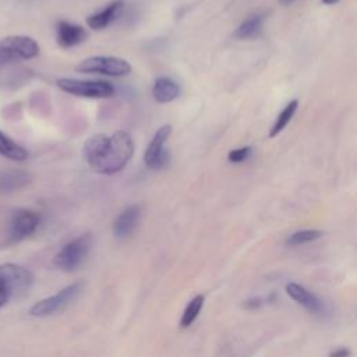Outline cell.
<instances>
[{
    "instance_id": "cell-1",
    "label": "cell",
    "mask_w": 357,
    "mask_h": 357,
    "mask_svg": "<svg viewBox=\"0 0 357 357\" xmlns=\"http://www.w3.org/2000/svg\"><path fill=\"white\" fill-rule=\"evenodd\" d=\"M134 155V142L127 131L112 135L95 134L82 146L85 162L99 174H116L123 170Z\"/></svg>"
},
{
    "instance_id": "cell-2",
    "label": "cell",
    "mask_w": 357,
    "mask_h": 357,
    "mask_svg": "<svg viewBox=\"0 0 357 357\" xmlns=\"http://www.w3.org/2000/svg\"><path fill=\"white\" fill-rule=\"evenodd\" d=\"M32 283L33 276L26 268L15 264L0 265V308L13 297L25 294Z\"/></svg>"
},
{
    "instance_id": "cell-3",
    "label": "cell",
    "mask_w": 357,
    "mask_h": 357,
    "mask_svg": "<svg viewBox=\"0 0 357 357\" xmlns=\"http://www.w3.org/2000/svg\"><path fill=\"white\" fill-rule=\"evenodd\" d=\"M38 54L39 45L31 36L13 35L0 40V68L21 60L33 59Z\"/></svg>"
},
{
    "instance_id": "cell-4",
    "label": "cell",
    "mask_w": 357,
    "mask_h": 357,
    "mask_svg": "<svg viewBox=\"0 0 357 357\" xmlns=\"http://www.w3.org/2000/svg\"><path fill=\"white\" fill-rule=\"evenodd\" d=\"M81 74H100L109 77H124L130 74L131 66L127 60L116 56H91L75 66Z\"/></svg>"
},
{
    "instance_id": "cell-5",
    "label": "cell",
    "mask_w": 357,
    "mask_h": 357,
    "mask_svg": "<svg viewBox=\"0 0 357 357\" xmlns=\"http://www.w3.org/2000/svg\"><path fill=\"white\" fill-rule=\"evenodd\" d=\"M82 290H84V282H74L66 286L64 289H61L60 291H57L56 294L35 303L31 307L29 314L33 317L42 318V317H49L56 312H60L68 304H71Z\"/></svg>"
},
{
    "instance_id": "cell-6",
    "label": "cell",
    "mask_w": 357,
    "mask_h": 357,
    "mask_svg": "<svg viewBox=\"0 0 357 357\" xmlns=\"http://www.w3.org/2000/svg\"><path fill=\"white\" fill-rule=\"evenodd\" d=\"M57 86L70 95L86 99H105L114 95V86L106 81H85L75 78H59Z\"/></svg>"
},
{
    "instance_id": "cell-7",
    "label": "cell",
    "mask_w": 357,
    "mask_h": 357,
    "mask_svg": "<svg viewBox=\"0 0 357 357\" xmlns=\"http://www.w3.org/2000/svg\"><path fill=\"white\" fill-rule=\"evenodd\" d=\"M92 244L91 234H82L79 237L73 238L67 244L61 247V250L56 254L53 262L61 271H75L86 258Z\"/></svg>"
},
{
    "instance_id": "cell-8",
    "label": "cell",
    "mask_w": 357,
    "mask_h": 357,
    "mask_svg": "<svg viewBox=\"0 0 357 357\" xmlns=\"http://www.w3.org/2000/svg\"><path fill=\"white\" fill-rule=\"evenodd\" d=\"M40 223V216L31 209H18L14 212L8 227V241L20 243L33 234Z\"/></svg>"
},
{
    "instance_id": "cell-9",
    "label": "cell",
    "mask_w": 357,
    "mask_h": 357,
    "mask_svg": "<svg viewBox=\"0 0 357 357\" xmlns=\"http://www.w3.org/2000/svg\"><path fill=\"white\" fill-rule=\"evenodd\" d=\"M172 134V126L165 124L153 134L145 153H144V162L145 165L152 170L162 169L169 159V155L165 149V144L169 139Z\"/></svg>"
},
{
    "instance_id": "cell-10",
    "label": "cell",
    "mask_w": 357,
    "mask_h": 357,
    "mask_svg": "<svg viewBox=\"0 0 357 357\" xmlns=\"http://www.w3.org/2000/svg\"><path fill=\"white\" fill-rule=\"evenodd\" d=\"M88 38V32L84 26L60 20L56 25V40L57 45L63 49L74 47L82 42H85Z\"/></svg>"
},
{
    "instance_id": "cell-11",
    "label": "cell",
    "mask_w": 357,
    "mask_h": 357,
    "mask_svg": "<svg viewBox=\"0 0 357 357\" xmlns=\"http://www.w3.org/2000/svg\"><path fill=\"white\" fill-rule=\"evenodd\" d=\"M141 218V208L138 205H130L123 209L113 223V233L117 238L123 240L131 236V233L138 226Z\"/></svg>"
},
{
    "instance_id": "cell-12",
    "label": "cell",
    "mask_w": 357,
    "mask_h": 357,
    "mask_svg": "<svg viewBox=\"0 0 357 357\" xmlns=\"http://www.w3.org/2000/svg\"><path fill=\"white\" fill-rule=\"evenodd\" d=\"M286 293L301 307H304L307 311L312 312V314H322L325 311V307L322 304V301L312 294L311 291H308L304 286L298 284V283H287L286 284Z\"/></svg>"
},
{
    "instance_id": "cell-13",
    "label": "cell",
    "mask_w": 357,
    "mask_h": 357,
    "mask_svg": "<svg viewBox=\"0 0 357 357\" xmlns=\"http://www.w3.org/2000/svg\"><path fill=\"white\" fill-rule=\"evenodd\" d=\"M123 7H124L123 0H114V1L109 3L103 10L93 13L86 18L88 26L92 28L93 31L105 29L107 25H110L119 17Z\"/></svg>"
},
{
    "instance_id": "cell-14",
    "label": "cell",
    "mask_w": 357,
    "mask_h": 357,
    "mask_svg": "<svg viewBox=\"0 0 357 357\" xmlns=\"http://www.w3.org/2000/svg\"><path fill=\"white\" fill-rule=\"evenodd\" d=\"M153 99L159 103H169L178 98L180 86L178 84L169 77H159L152 86Z\"/></svg>"
},
{
    "instance_id": "cell-15",
    "label": "cell",
    "mask_w": 357,
    "mask_h": 357,
    "mask_svg": "<svg viewBox=\"0 0 357 357\" xmlns=\"http://www.w3.org/2000/svg\"><path fill=\"white\" fill-rule=\"evenodd\" d=\"M31 181V176L22 170H6L0 172V194H10Z\"/></svg>"
},
{
    "instance_id": "cell-16",
    "label": "cell",
    "mask_w": 357,
    "mask_h": 357,
    "mask_svg": "<svg viewBox=\"0 0 357 357\" xmlns=\"http://www.w3.org/2000/svg\"><path fill=\"white\" fill-rule=\"evenodd\" d=\"M262 24H264V15L262 14H252L248 18H245L234 31L233 36L236 39H251L254 36H257L261 29H262Z\"/></svg>"
},
{
    "instance_id": "cell-17",
    "label": "cell",
    "mask_w": 357,
    "mask_h": 357,
    "mask_svg": "<svg viewBox=\"0 0 357 357\" xmlns=\"http://www.w3.org/2000/svg\"><path fill=\"white\" fill-rule=\"evenodd\" d=\"M0 155L11 160L22 162L28 158V151L0 131Z\"/></svg>"
},
{
    "instance_id": "cell-18",
    "label": "cell",
    "mask_w": 357,
    "mask_h": 357,
    "mask_svg": "<svg viewBox=\"0 0 357 357\" xmlns=\"http://www.w3.org/2000/svg\"><path fill=\"white\" fill-rule=\"evenodd\" d=\"M297 107H298V100H297V99L290 100V102L283 107V110L278 114V117H276V120H275V123H273V126H272V128H271V131H269V137H271V138H275L276 135H279V134L284 130V127H286V126L290 123V120L293 119V116H294Z\"/></svg>"
},
{
    "instance_id": "cell-19",
    "label": "cell",
    "mask_w": 357,
    "mask_h": 357,
    "mask_svg": "<svg viewBox=\"0 0 357 357\" xmlns=\"http://www.w3.org/2000/svg\"><path fill=\"white\" fill-rule=\"evenodd\" d=\"M202 307H204V296L198 294L194 298H191V301L187 304V307H185V310H184V312L181 315L180 325L183 328L190 326L197 319V317L199 315Z\"/></svg>"
},
{
    "instance_id": "cell-20",
    "label": "cell",
    "mask_w": 357,
    "mask_h": 357,
    "mask_svg": "<svg viewBox=\"0 0 357 357\" xmlns=\"http://www.w3.org/2000/svg\"><path fill=\"white\" fill-rule=\"evenodd\" d=\"M322 231L317 230V229H305V230H298L291 233L287 240L286 244L287 245H301V244H307V243H312L318 238L322 237Z\"/></svg>"
},
{
    "instance_id": "cell-21",
    "label": "cell",
    "mask_w": 357,
    "mask_h": 357,
    "mask_svg": "<svg viewBox=\"0 0 357 357\" xmlns=\"http://www.w3.org/2000/svg\"><path fill=\"white\" fill-rule=\"evenodd\" d=\"M251 152H252L251 146H241V148L231 149L227 153V160L231 162V163H241V162H244L250 158Z\"/></svg>"
},
{
    "instance_id": "cell-22",
    "label": "cell",
    "mask_w": 357,
    "mask_h": 357,
    "mask_svg": "<svg viewBox=\"0 0 357 357\" xmlns=\"http://www.w3.org/2000/svg\"><path fill=\"white\" fill-rule=\"evenodd\" d=\"M350 354H351V353H350L349 349H346V347H339V349L331 351L328 357H350Z\"/></svg>"
},
{
    "instance_id": "cell-23",
    "label": "cell",
    "mask_w": 357,
    "mask_h": 357,
    "mask_svg": "<svg viewBox=\"0 0 357 357\" xmlns=\"http://www.w3.org/2000/svg\"><path fill=\"white\" fill-rule=\"evenodd\" d=\"M261 305V300L259 298H252V300H247L244 303V307H248V308H254V307H258Z\"/></svg>"
},
{
    "instance_id": "cell-24",
    "label": "cell",
    "mask_w": 357,
    "mask_h": 357,
    "mask_svg": "<svg viewBox=\"0 0 357 357\" xmlns=\"http://www.w3.org/2000/svg\"><path fill=\"white\" fill-rule=\"evenodd\" d=\"M296 0H279V3L280 4H283V6H290V4H293Z\"/></svg>"
},
{
    "instance_id": "cell-25",
    "label": "cell",
    "mask_w": 357,
    "mask_h": 357,
    "mask_svg": "<svg viewBox=\"0 0 357 357\" xmlns=\"http://www.w3.org/2000/svg\"><path fill=\"white\" fill-rule=\"evenodd\" d=\"M324 4H326V6H332V4H335V3H337L339 0H321Z\"/></svg>"
}]
</instances>
